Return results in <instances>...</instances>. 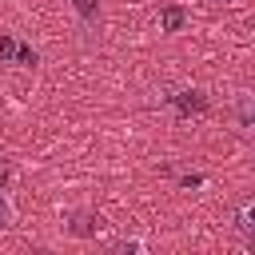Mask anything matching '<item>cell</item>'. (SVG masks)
<instances>
[{"instance_id":"8","label":"cell","mask_w":255,"mask_h":255,"mask_svg":"<svg viewBox=\"0 0 255 255\" xmlns=\"http://www.w3.org/2000/svg\"><path fill=\"white\" fill-rule=\"evenodd\" d=\"M12 223V203H8V195H4V187H0V231Z\"/></svg>"},{"instance_id":"6","label":"cell","mask_w":255,"mask_h":255,"mask_svg":"<svg viewBox=\"0 0 255 255\" xmlns=\"http://www.w3.org/2000/svg\"><path fill=\"white\" fill-rule=\"evenodd\" d=\"M76 4V12L88 20V24H96V16H100V0H72Z\"/></svg>"},{"instance_id":"3","label":"cell","mask_w":255,"mask_h":255,"mask_svg":"<svg viewBox=\"0 0 255 255\" xmlns=\"http://www.w3.org/2000/svg\"><path fill=\"white\" fill-rule=\"evenodd\" d=\"M167 104H175L183 116H191V112H207V96H203V92H175V96H167Z\"/></svg>"},{"instance_id":"5","label":"cell","mask_w":255,"mask_h":255,"mask_svg":"<svg viewBox=\"0 0 255 255\" xmlns=\"http://www.w3.org/2000/svg\"><path fill=\"white\" fill-rule=\"evenodd\" d=\"M100 227H104V219L92 215V211H76L72 215V235H96Z\"/></svg>"},{"instance_id":"4","label":"cell","mask_w":255,"mask_h":255,"mask_svg":"<svg viewBox=\"0 0 255 255\" xmlns=\"http://www.w3.org/2000/svg\"><path fill=\"white\" fill-rule=\"evenodd\" d=\"M187 24V8H179V4H167L163 12H159V28L163 32H179Z\"/></svg>"},{"instance_id":"2","label":"cell","mask_w":255,"mask_h":255,"mask_svg":"<svg viewBox=\"0 0 255 255\" xmlns=\"http://www.w3.org/2000/svg\"><path fill=\"white\" fill-rule=\"evenodd\" d=\"M231 120H235V128H239L247 139H255V92L235 96V104H231Z\"/></svg>"},{"instance_id":"9","label":"cell","mask_w":255,"mask_h":255,"mask_svg":"<svg viewBox=\"0 0 255 255\" xmlns=\"http://www.w3.org/2000/svg\"><path fill=\"white\" fill-rule=\"evenodd\" d=\"M16 56V40L12 36H0V60H12Z\"/></svg>"},{"instance_id":"7","label":"cell","mask_w":255,"mask_h":255,"mask_svg":"<svg viewBox=\"0 0 255 255\" xmlns=\"http://www.w3.org/2000/svg\"><path fill=\"white\" fill-rule=\"evenodd\" d=\"M16 64H24V68H32L36 64V48H28V44H16V56H12Z\"/></svg>"},{"instance_id":"10","label":"cell","mask_w":255,"mask_h":255,"mask_svg":"<svg viewBox=\"0 0 255 255\" xmlns=\"http://www.w3.org/2000/svg\"><path fill=\"white\" fill-rule=\"evenodd\" d=\"M179 183H183V187H199V183H203V175H183Z\"/></svg>"},{"instance_id":"1","label":"cell","mask_w":255,"mask_h":255,"mask_svg":"<svg viewBox=\"0 0 255 255\" xmlns=\"http://www.w3.org/2000/svg\"><path fill=\"white\" fill-rule=\"evenodd\" d=\"M231 223H235L239 239H243L247 247H255V195L235 199V207H231Z\"/></svg>"},{"instance_id":"11","label":"cell","mask_w":255,"mask_h":255,"mask_svg":"<svg viewBox=\"0 0 255 255\" xmlns=\"http://www.w3.org/2000/svg\"><path fill=\"white\" fill-rule=\"evenodd\" d=\"M8 175H12V167H8V163H4V159H0V187H4V183H8Z\"/></svg>"}]
</instances>
